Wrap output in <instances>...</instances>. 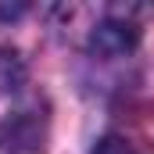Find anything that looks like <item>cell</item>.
I'll return each instance as SVG.
<instances>
[{"label": "cell", "mask_w": 154, "mask_h": 154, "mask_svg": "<svg viewBox=\"0 0 154 154\" xmlns=\"http://www.w3.org/2000/svg\"><path fill=\"white\" fill-rule=\"evenodd\" d=\"M140 39V25L129 18V11H111L104 18H97L93 32H90V47L97 54H108V57H118L125 50H133Z\"/></svg>", "instance_id": "obj_1"}, {"label": "cell", "mask_w": 154, "mask_h": 154, "mask_svg": "<svg viewBox=\"0 0 154 154\" xmlns=\"http://www.w3.org/2000/svg\"><path fill=\"white\" fill-rule=\"evenodd\" d=\"M22 82V65L11 50H0V93L4 90H14Z\"/></svg>", "instance_id": "obj_2"}, {"label": "cell", "mask_w": 154, "mask_h": 154, "mask_svg": "<svg viewBox=\"0 0 154 154\" xmlns=\"http://www.w3.org/2000/svg\"><path fill=\"white\" fill-rule=\"evenodd\" d=\"M93 154H140V151H136L133 140H125V136H118V133H108V136L93 147Z\"/></svg>", "instance_id": "obj_3"}]
</instances>
